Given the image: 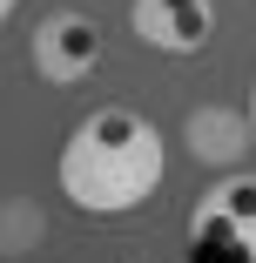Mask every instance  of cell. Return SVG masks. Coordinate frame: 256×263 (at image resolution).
<instances>
[{
  "instance_id": "cell-6",
  "label": "cell",
  "mask_w": 256,
  "mask_h": 263,
  "mask_svg": "<svg viewBox=\"0 0 256 263\" xmlns=\"http://www.w3.org/2000/svg\"><path fill=\"white\" fill-rule=\"evenodd\" d=\"M14 7H21V0H0V27H7V21H14Z\"/></svg>"
},
{
  "instance_id": "cell-3",
  "label": "cell",
  "mask_w": 256,
  "mask_h": 263,
  "mask_svg": "<svg viewBox=\"0 0 256 263\" xmlns=\"http://www.w3.org/2000/svg\"><path fill=\"white\" fill-rule=\"evenodd\" d=\"M27 61H34V74H41L47 88H74V81H88V74L101 68V27H94L88 14H74V7H61V14H47V21L34 27Z\"/></svg>"
},
{
  "instance_id": "cell-5",
  "label": "cell",
  "mask_w": 256,
  "mask_h": 263,
  "mask_svg": "<svg viewBox=\"0 0 256 263\" xmlns=\"http://www.w3.org/2000/svg\"><path fill=\"white\" fill-rule=\"evenodd\" d=\"M182 142H189L195 162H209V169H236L243 155L256 148V135H249V108H216V101H209V108L189 115Z\"/></svg>"
},
{
  "instance_id": "cell-1",
  "label": "cell",
  "mask_w": 256,
  "mask_h": 263,
  "mask_svg": "<svg viewBox=\"0 0 256 263\" xmlns=\"http://www.w3.org/2000/svg\"><path fill=\"white\" fill-rule=\"evenodd\" d=\"M162 176H169L162 128L142 108H122V101L81 115L54 162V182L81 216H128L162 189Z\"/></svg>"
},
{
  "instance_id": "cell-2",
  "label": "cell",
  "mask_w": 256,
  "mask_h": 263,
  "mask_svg": "<svg viewBox=\"0 0 256 263\" xmlns=\"http://www.w3.org/2000/svg\"><path fill=\"white\" fill-rule=\"evenodd\" d=\"M189 243L223 250L229 263H256V176L229 169L216 189H202V202L189 209Z\"/></svg>"
},
{
  "instance_id": "cell-4",
  "label": "cell",
  "mask_w": 256,
  "mask_h": 263,
  "mask_svg": "<svg viewBox=\"0 0 256 263\" xmlns=\"http://www.w3.org/2000/svg\"><path fill=\"white\" fill-rule=\"evenodd\" d=\"M128 27L155 54H202L216 34V0H128Z\"/></svg>"
},
{
  "instance_id": "cell-7",
  "label": "cell",
  "mask_w": 256,
  "mask_h": 263,
  "mask_svg": "<svg viewBox=\"0 0 256 263\" xmlns=\"http://www.w3.org/2000/svg\"><path fill=\"white\" fill-rule=\"evenodd\" d=\"M249 135H256V81H249Z\"/></svg>"
}]
</instances>
